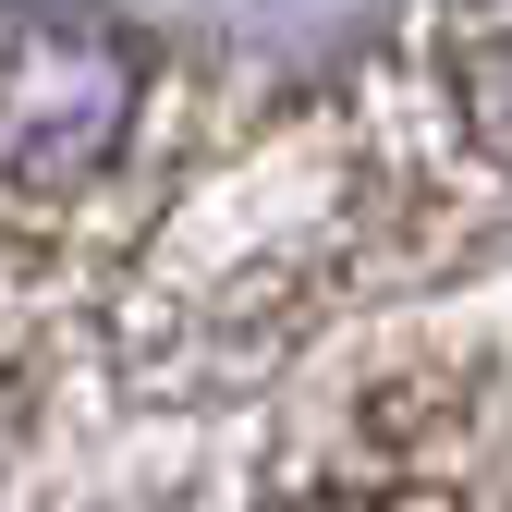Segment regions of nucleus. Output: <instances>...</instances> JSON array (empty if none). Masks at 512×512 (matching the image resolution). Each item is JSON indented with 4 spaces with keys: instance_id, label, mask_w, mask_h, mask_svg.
I'll return each instance as SVG.
<instances>
[{
    "instance_id": "f257e3e1",
    "label": "nucleus",
    "mask_w": 512,
    "mask_h": 512,
    "mask_svg": "<svg viewBox=\"0 0 512 512\" xmlns=\"http://www.w3.org/2000/svg\"><path fill=\"white\" fill-rule=\"evenodd\" d=\"M122 98H135V74H122L110 37H74V25H13L0 37V171H37V183H74L110 159L122 135Z\"/></svg>"
}]
</instances>
